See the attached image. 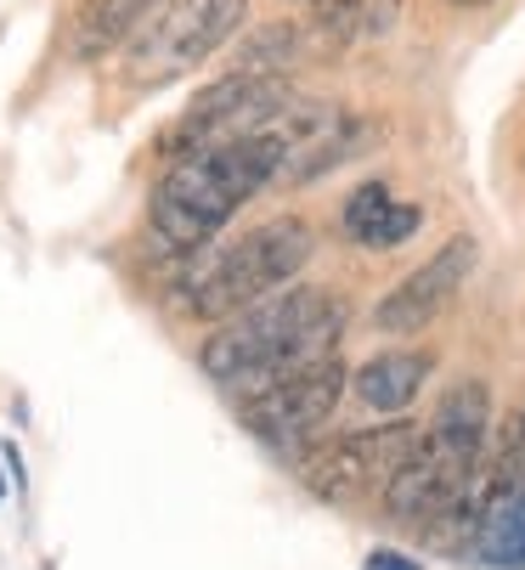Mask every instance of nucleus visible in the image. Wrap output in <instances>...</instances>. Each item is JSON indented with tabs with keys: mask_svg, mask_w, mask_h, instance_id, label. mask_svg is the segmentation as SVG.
<instances>
[{
	"mask_svg": "<svg viewBox=\"0 0 525 570\" xmlns=\"http://www.w3.org/2000/svg\"><path fill=\"white\" fill-rule=\"evenodd\" d=\"M447 7H464V12H475V7H492V0H447Z\"/></svg>",
	"mask_w": 525,
	"mask_h": 570,
	"instance_id": "nucleus-14",
	"label": "nucleus"
},
{
	"mask_svg": "<svg viewBox=\"0 0 525 570\" xmlns=\"http://www.w3.org/2000/svg\"><path fill=\"white\" fill-rule=\"evenodd\" d=\"M362 570H418V559H407V553H396V548H373Z\"/></svg>",
	"mask_w": 525,
	"mask_h": 570,
	"instance_id": "nucleus-13",
	"label": "nucleus"
},
{
	"mask_svg": "<svg viewBox=\"0 0 525 570\" xmlns=\"http://www.w3.org/2000/svg\"><path fill=\"white\" fill-rule=\"evenodd\" d=\"M317 255V232L300 215H278L260 220L243 237H232L221 255H210L187 283H182V311L193 322H226L237 311H249L254 299H266L289 283H300V272Z\"/></svg>",
	"mask_w": 525,
	"mask_h": 570,
	"instance_id": "nucleus-2",
	"label": "nucleus"
},
{
	"mask_svg": "<svg viewBox=\"0 0 525 570\" xmlns=\"http://www.w3.org/2000/svg\"><path fill=\"white\" fill-rule=\"evenodd\" d=\"M294 102V86L278 73H221L215 86H204L187 114L169 125L164 147H175L169 158H182V153H198L210 141H232V136H249L260 125H272L283 108Z\"/></svg>",
	"mask_w": 525,
	"mask_h": 570,
	"instance_id": "nucleus-6",
	"label": "nucleus"
},
{
	"mask_svg": "<svg viewBox=\"0 0 525 570\" xmlns=\"http://www.w3.org/2000/svg\"><path fill=\"white\" fill-rule=\"evenodd\" d=\"M249 18V0H164V7L125 40L130 86H169L210 62Z\"/></svg>",
	"mask_w": 525,
	"mask_h": 570,
	"instance_id": "nucleus-3",
	"label": "nucleus"
},
{
	"mask_svg": "<svg viewBox=\"0 0 525 570\" xmlns=\"http://www.w3.org/2000/svg\"><path fill=\"white\" fill-rule=\"evenodd\" d=\"M435 373V356L429 351H379L368 356L357 373H350V390H357V401L368 406V413H407V406L418 401V390L429 384Z\"/></svg>",
	"mask_w": 525,
	"mask_h": 570,
	"instance_id": "nucleus-10",
	"label": "nucleus"
},
{
	"mask_svg": "<svg viewBox=\"0 0 525 570\" xmlns=\"http://www.w3.org/2000/svg\"><path fill=\"white\" fill-rule=\"evenodd\" d=\"M424 435L435 446H447L464 469H480L486 441H492V390H486V379H458L441 395V406H435V419L424 424Z\"/></svg>",
	"mask_w": 525,
	"mask_h": 570,
	"instance_id": "nucleus-8",
	"label": "nucleus"
},
{
	"mask_svg": "<svg viewBox=\"0 0 525 570\" xmlns=\"http://www.w3.org/2000/svg\"><path fill=\"white\" fill-rule=\"evenodd\" d=\"M418 441V424L412 419H396V424H373V430H350V435H333L322 446L305 452L300 463V480L322 503H362L373 492H385V480L401 469V458L412 452Z\"/></svg>",
	"mask_w": 525,
	"mask_h": 570,
	"instance_id": "nucleus-4",
	"label": "nucleus"
},
{
	"mask_svg": "<svg viewBox=\"0 0 525 570\" xmlns=\"http://www.w3.org/2000/svg\"><path fill=\"white\" fill-rule=\"evenodd\" d=\"M164 0H79L74 12V57L79 62H97L108 51H119Z\"/></svg>",
	"mask_w": 525,
	"mask_h": 570,
	"instance_id": "nucleus-11",
	"label": "nucleus"
},
{
	"mask_svg": "<svg viewBox=\"0 0 525 570\" xmlns=\"http://www.w3.org/2000/svg\"><path fill=\"white\" fill-rule=\"evenodd\" d=\"M339 226H344L350 243H362V249H401V243L424 226V209L412 198H396L385 181H362L344 198Z\"/></svg>",
	"mask_w": 525,
	"mask_h": 570,
	"instance_id": "nucleus-9",
	"label": "nucleus"
},
{
	"mask_svg": "<svg viewBox=\"0 0 525 570\" xmlns=\"http://www.w3.org/2000/svg\"><path fill=\"white\" fill-rule=\"evenodd\" d=\"M344 384H350L344 362H339V356H322V362H311V367L283 373V379L266 384V390L243 395V424H249L254 441H266V446H278V452H294V446L317 441L322 424L339 413Z\"/></svg>",
	"mask_w": 525,
	"mask_h": 570,
	"instance_id": "nucleus-5",
	"label": "nucleus"
},
{
	"mask_svg": "<svg viewBox=\"0 0 525 570\" xmlns=\"http://www.w3.org/2000/svg\"><path fill=\"white\" fill-rule=\"evenodd\" d=\"M344 299L322 283H289L266 299H254L249 311L215 322V334L198 345V367L204 379H215L221 390H232L237 401L278 384L294 367H311L322 356H333L339 334H344Z\"/></svg>",
	"mask_w": 525,
	"mask_h": 570,
	"instance_id": "nucleus-1",
	"label": "nucleus"
},
{
	"mask_svg": "<svg viewBox=\"0 0 525 570\" xmlns=\"http://www.w3.org/2000/svg\"><path fill=\"white\" fill-rule=\"evenodd\" d=\"M475 261H480V243H475L469 232L447 237L418 272H407V277L373 305V328H379V334H424L429 322L458 299V288L469 283Z\"/></svg>",
	"mask_w": 525,
	"mask_h": 570,
	"instance_id": "nucleus-7",
	"label": "nucleus"
},
{
	"mask_svg": "<svg viewBox=\"0 0 525 570\" xmlns=\"http://www.w3.org/2000/svg\"><path fill=\"white\" fill-rule=\"evenodd\" d=\"M0 503H7V474H0Z\"/></svg>",
	"mask_w": 525,
	"mask_h": 570,
	"instance_id": "nucleus-15",
	"label": "nucleus"
},
{
	"mask_svg": "<svg viewBox=\"0 0 525 570\" xmlns=\"http://www.w3.org/2000/svg\"><path fill=\"white\" fill-rule=\"evenodd\" d=\"M300 62V29L294 23H272V29H254L237 51H232V68L226 73H278Z\"/></svg>",
	"mask_w": 525,
	"mask_h": 570,
	"instance_id": "nucleus-12",
	"label": "nucleus"
}]
</instances>
